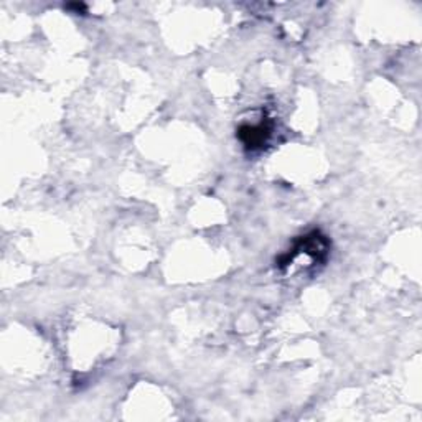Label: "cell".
Returning a JSON list of instances; mask_svg holds the SVG:
<instances>
[{
    "mask_svg": "<svg viewBox=\"0 0 422 422\" xmlns=\"http://www.w3.org/2000/svg\"><path fill=\"white\" fill-rule=\"evenodd\" d=\"M238 136L245 143L246 147L250 148H256V147H262L267 142V139L271 136V126L262 121L257 126H242L238 132Z\"/></svg>",
    "mask_w": 422,
    "mask_h": 422,
    "instance_id": "obj_1",
    "label": "cell"
}]
</instances>
